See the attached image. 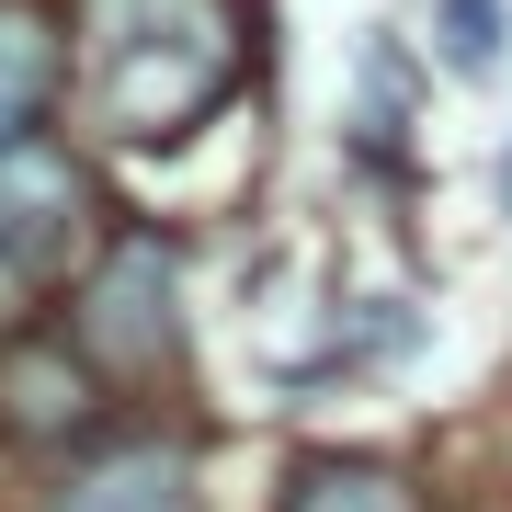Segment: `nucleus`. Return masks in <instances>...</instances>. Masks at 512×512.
<instances>
[{
	"label": "nucleus",
	"mask_w": 512,
	"mask_h": 512,
	"mask_svg": "<svg viewBox=\"0 0 512 512\" xmlns=\"http://www.w3.org/2000/svg\"><path fill=\"white\" fill-rule=\"evenodd\" d=\"M239 0H80V126L114 148L194 137L239 92Z\"/></svg>",
	"instance_id": "obj_1"
},
{
	"label": "nucleus",
	"mask_w": 512,
	"mask_h": 512,
	"mask_svg": "<svg viewBox=\"0 0 512 512\" xmlns=\"http://www.w3.org/2000/svg\"><path fill=\"white\" fill-rule=\"evenodd\" d=\"M80 353L103 376H160L183 353V262L160 228H114V251L80 285Z\"/></svg>",
	"instance_id": "obj_2"
},
{
	"label": "nucleus",
	"mask_w": 512,
	"mask_h": 512,
	"mask_svg": "<svg viewBox=\"0 0 512 512\" xmlns=\"http://www.w3.org/2000/svg\"><path fill=\"white\" fill-rule=\"evenodd\" d=\"M92 251V183H80L69 148H12L0 160V285L12 296H46L69 262Z\"/></svg>",
	"instance_id": "obj_3"
},
{
	"label": "nucleus",
	"mask_w": 512,
	"mask_h": 512,
	"mask_svg": "<svg viewBox=\"0 0 512 512\" xmlns=\"http://www.w3.org/2000/svg\"><path fill=\"white\" fill-rule=\"evenodd\" d=\"M103 365L92 353H69V342H0V433H23V444H57V433H80L103 399Z\"/></svg>",
	"instance_id": "obj_4"
},
{
	"label": "nucleus",
	"mask_w": 512,
	"mask_h": 512,
	"mask_svg": "<svg viewBox=\"0 0 512 512\" xmlns=\"http://www.w3.org/2000/svg\"><path fill=\"white\" fill-rule=\"evenodd\" d=\"M46 512H205V501H194V456L183 444H114V456H92Z\"/></svg>",
	"instance_id": "obj_5"
},
{
	"label": "nucleus",
	"mask_w": 512,
	"mask_h": 512,
	"mask_svg": "<svg viewBox=\"0 0 512 512\" xmlns=\"http://www.w3.org/2000/svg\"><path fill=\"white\" fill-rule=\"evenodd\" d=\"M57 23L35 12V0H0V160L12 148H35V114H46V92H57Z\"/></svg>",
	"instance_id": "obj_6"
},
{
	"label": "nucleus",
	"mask_w": 512,
	"mask_h": 512,
	"mask_svg": "<svg viewBox=\"0 0 512 512\" xmlns=\"http://www.w3.org/2000/svg\"><path fill=\"white\" fill-rule=\"evenodd\" d=\"M285 512H421V490L387 456H308L285 478Z\"/></svg>",
	"instance_id": "obj_7"
},
{
	"label": "nucleus",
	"mask_w": 512,
	"mask_h": 512,
	"mask_svg": "<svg viewBox=\"0 0 512 512\" xmlns=\"http://www.w3.org/2000/svg\"><path fill=\"white\" fill-rule=\"evenodd\" d=\"M501 35H512L501 0H444V57H456L467 80H490V69H501Z\"/></svg>",
	"instance_id": "obj_8"
},
{
	"label": "nucleus",
	"mask_w": 512,
	"mask_h": 512,
	"mask_svg": "<svg viewBox=\"0 0 512 512\" xmlns=\"http://www.w3.org/2000/svg\"><path fill=\"white\" fill-rule=\"evenodd\" d=\"M501 194H512V160H501Z\"/></svg>",
	"instance_id": "obj_9"
}]
</instances>
